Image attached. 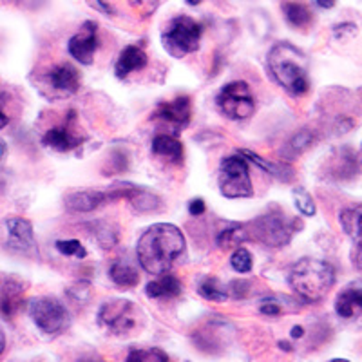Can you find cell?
<instances>
[{"mask_svg":"<svg viewBox=\"0 0 362 362\" xmlns=\"http://www.w3.org/2000/svg\"><path fill=\"white\" fill-rule=\"evenodd\" d=\"M49 82L53 89L66 95H74L80 89V73L71 64H60L51 69Z\"/></svg>","mask_w":362,"mask_h":362,"instance_id":"18","label":"cell"},{"mask_svg":"<svg viewBox=\"0 0 362 362\" xmlns=\"http://www.w3.org/2000/svg\"><path fill=\"white\" fill-rule=\"evenodd\" d=\"M127 2L140 13L141 17H151L160 6V0H127Z\"/></svg>","mask_w":362,"mask_h":362,"instance_id":"34","label":"cell"},{"mask_svg":"<svg viewBox=\"0 0 362 362\" xmlns=\"http://www.w3.org/2000/svg\"><path fill=\"white\" fill-rule=\"evenodd\" d=\"M293 199H296V206L300 214L306 216V218H312L315 214V203H313V198L308 194V190H305L303 187H297L293 189Z\"/></svg>","mask_w":362,"mask_h":362,"instance_id":"30","label":"cell"},{"mask_svg":"<svg viewBox=\"0 0 362 362\" xmlns=\"http://www.w3.org/2000/svg\"><path fill=\"white\" fill-rule=\"evenodd\" d=\"M147 66V54L138 45H127L122 53H119L118 60H116L115 73L118 78H127L129 74L134 71H140Z\"/></svg>","mask_w":362,"mask_h":362,"instance_id":"17","label":"cell"},{"mask_svg":"<svg viewBox=\"0 0 362 362\" xmlns=\"http://www.w3.org/2000/svg\"><path fill=\"white\" fill-rule=\"evenodd\" d=\"M230 264L235 272H239V274H247V272H250L252 270L250 252L243 247H238L234 250V254H232Z\"/></svg>","mask_w":362,"mask_h":362,"instance_id":"32","label":"cell"},{"mask_svg":"<svg viewBox=\"0 0 362 362\" xmlns=\"http://www.w3.org/2000/svg\"><path fill=\"white\" fill-rule=\"evenodd\" d=\"M185 235L170 223L148 226L136 245V255L147 274L161 276L173 268L185 252Z\"/></svg>","mask_w":362,"mask_h":362,"instance_id":"1","label":"cell"},{"mask_svg":"<svg viewBox=\"0 0 362 362\" xmlns=\"http://www.w3.org/2000/svg\"><path fill=\"white\" fill-rule=\"evenodd\" d=\"M239 154H241V156H245V158H248L250 161H254L255 165H259L261 169L267 170V173H270L272 176L279 177V180L290 181L293 177L292 167H288L286 163H270L268 160H263V158L257 156L255 153H252V151H245V148H243V151H239Z\"/></svg>","mask_w":362,"mask_h":362,"instance_id":"24","label":"cell"},{"mask_svg":"<svg viewBox=\"0 0 362 362\" xmlns=\"http://www.w3.org/2000/svg\"><path fill=\"white\" fill-rule=\"evenodd\" d=\"M268 69L276 82L290 95L300 96L310 89L306 57L296 45L281 42L268 53Z\"/></svg>","mask_w":362,"mask_h":362,"instance_id":"3","label":"cell"},{"mask_svg":"<svg viewBox=\"0 0 362 362\" xmlns=\"http://www.w3.org/2000/svg\"><path fill=\"white\" fill-rule=\"evenodd\" d=\"M136 185L132 183H118L105 190H80V192H73L67 196L66 206L71 212H93L107 203L129 199Z\"/></svg>","mask_w":362,"mask_h":362,"instance_id":"9","label":"cell"},{"mask_svg":"<svg viewBox=\"0 0 362 362\" xmlns=\"http://www.w3.org/2000/svg\"><path fill=\"white\" fill-rule=\"evenodd\" d=\"M127 202L131 203V206L136 212H141V214H145V212H154V210H158L161 206L160 198L154 196L153 192L145 190L144 187H136L134 192L131 194V198Z\"/></svg>","mask_w":362,"mask_h":362,"instance_id":"25","label":"cell"},{"mask_svg":"<svg viewBox=\"0 0 362 362\" xmlns=\"http://www.w3.org/2000/svg\"><path fill=\"white\" fill-rule=\"evenodd\" d=\"M341 225L346 235L351 239V261L358 270H362V203L342 210Z\"/></svg>","mask_w":362,"mask_h":362,"instance_id":"14","label":"cell"},{"mask_svg":"<svg viewBox=\"0 0 362 362\" xmlns=\"http://www.w3.org/2000/svg\"><path fill=\"white\" fill-rule=\"evenodd\" d=\"M315 4L322 9H332L335 6V0H315Z\"/></svg>","mask_w":362,"mask_h":362,"instance_id":"39","label":"cell"},{"mask_svg":"<svg viewBox=\"0 0 362 362\" xmlns=\"http://www.w3.org/2000/svg\"><path fill=\"white\" fill-rule=\"evenodd\" d=\"M313 141H315V136H313V132L308 131V129H305V131L297 132L292 140L286 144V148H284L283 154L288 158V160H292V158H296V156H299V154L305 153L306 148L312 147Z\"/></svg>","mask_w":362,"mask_h":362,"instance_id":"29","label":"cell"},{"mask_svg":"<svg viewBox=\"0 0 362 362\" xmlns=\"http://www.w3.org/2000/svg\"><path fill=\"white\" fill-rule=\"evenodd\" d=\"M219 190L225 198H250L254 185L248 163L243 156H228L219 165Z\"/></svg>","mask_w":362,"mask_h":362,"instance_id":"6","label":"cell"},{"mask_svg":"<svg viewBox=\"0 0 362 362\" xmlns=\"http://www.w3.org/2000/svg\"><path fill=\"white\" fill-rule=\"evenodd\" d=\"M303 334H305L303 326H296V328H292V337L293 339H300V337H303Z\"/></svg>","mask_w":362,"mask_h":362,"instance_id":"40","label":"cell"},{"mask_svg":"<svg viewBox=\"0 0 362 362\" xmlns=\"http://www.w3.org/2000/svg\"><path fill=\"white\" fill-rule=\"evenodd\" d=\"M87 4L95 8L96 11L103 13V15H115V8L109 4L107 0H87Z\"/></svg>","mask_w":362,"mask_h":362,"instance_id":"35","label":"cell"},{"mask_svg":"<svg viewBox=\"0 0 362 362\" xmlns=\"http://www.w3.org/2000/svg\"><path fill=\"white\" fill-rule=\"evenodd\" d=\"M283 13L286 22L290 25H293V28H308L313 21L312 11L306 6L297 4V2H286V4H283Z\"/></svg>","mask_w":362,"mask_h":362,"instance_id":"26","label":"cell"},{"mask_svg":"<svg viewBox=\"0 0 362 362\" xmlns=\"http://www.w3.org/2000/svg\"><path fill=\"white\" fill-rule=\"evenodd\" d=\"M109 276L122 288H134L136 284L140 283V276L134 264L129 263L127 259H118L109 268Z\"/></svg>","mask_w":362,"mask_h":362,"instance_id":"22","label":"cell"},{"mask_svg":"<svg viewBox=\"0 0 362 362\" xmlns=\"http://www.w3.org/2000/svg\"><path fill=\"white\" fill-rule=\"evenodd\" d=\"M281 348H284V350H286V351H290V346L288 344H286V342H281Z\"/></svg>","mask_w":362,"mask_h":362,"instance_id":"44","label":"cell"},{"mask_svg":"<svg viewBox=\"0 0 362 362\" xmlns=\"http://www.w3.org/2000/svg\"><path fill=\"white\" fill-rule=\"evenodd\" d=\"M140 310L129 299H111L103 303L98 312V322L111 335H129L138 326Z\"/></svg>","mask_w":362,"mask_h":362,"instance_id":"8","label":"cell"},{"mask_svg":"<svg viewBox=\"0 0 362 362\" xmlns=\"http://www.w3.org/2000/svg\"><path fill=\"white\" fill-rule=\"evenodd\" d=\"M202 31V24H198L194 18L185 15L173 18L161 35L165 51L174 58H183L185 54L194 53L199 47Z\"/></svg>","mask_w":362,"mask_h":362,"instance_id":"5","label":"cell"},{"mask_svg":"<svg viewBox=\"0 0 362 362\" xmlns=\"http://www.w3.org/2000/svg\"><path fill=\"white\" fill-rule=\"evenodd\" d=\"M183 286H181L180 279L174 276H163L161 274L158 279L151 281L147 284V296L153 299H161V297H176L180 296Z\"/></svg>","mask_w":362,"mask_h":362,"instance_id":"23","label":"cell"},{"mask_svg":"<svg viewBox=\"0 0 362 362\" xmlns=\"http://www.w3.org/2000/svg\"><path fill=\"white\" fill-rule=\"evenodd\" d=\"M199 293L205 299L216 300V303H223V300L228 299V288L223 286L221 281L212 276H206L199 281Z\"/></svg>","mask_w":362,"mask_h":362,"instance_id":"28","label":"cell"},{"mask_svg":"<svg viewBox=\"0 0 362 362\" xmlns=\"http://www.w3.org/2000/svg\"><path fill=\"white\" fill-rule=\"evenodd\" d=\"M335 310L342 319L362 317V283H351L341 290L335 303Z\"/></svg>","mask_w":362,"mask_h":362,"instance_id":"16","label":"cell"},{"mask_svg":"<svg viewBox=\"0 0 362 362\" xmlns=\"http://www.w3.org/2000/svg\"><path fill=\"white\" fill-rule=\"evenodd\" d=\"M4 103H6V93L0 90V129H4L6 125L9 124V116L6 115L4 111Z\"/></svg>","mask_w":362,"mask_h":362,"instance_id":"38","label":"cell"},{"mask_svg":"<svg viewBox=\"0 0 362 362\" xmlns=\"http://www.w3.org/2000/svg\"><path fill=\"white\" fill-rule=\"evenodd\" d=\"M190 112H192L190 98L189 96H180V98L173 100V102L160 103L156 111H154L153 118L167 125L173 131V136H176L189 125Z\"/></svg>","mask_w":362,"mask_h":362,"instance_id":"11","label":"cell"},{"mask_svg":"<svg viewBox=\"0 0 362 362\" xmlns=\"http://www.w3.org/2000/svg\"><path fill=\"white\" fill-rule=\"evenodd\" d=\"M71 57L76 58L83 66H90L95 60V53L98 49V28L95 22H83L80 31L74 37H71L67 44Z\"/></svg>","mask_w":362,"mask_h":362,"instance_id":"12","label":"cell"},{"mask_svg":"<svg viewBox=\"0 0 362 362\" xmlns=\"http://www.w3.org/2000/svg\"><path fill=\"white\" fill-rule=\"evenodd\" d=\"M189 212H190V216H196V218L202 214H205V202H203L202 198L192 199L189 205Z\"/></svg>","mask_w":362,"mask_h":362,"instance_id":"36","label":"cell"},{"mask_svg":"<svg viewBox=\"0 0 362 362\" xmlns=\"http://www.w3.org/2000/svg\"><path fill=\"white\" fill-rule=\"evenodd\" d=\"M153 153L156 156L165 158L170 163L183 161V145L173 134H158L153 140Z\"/></svg>","mask_w":362,"mask_h":362,"instance_id":"20","label":"cell"},{"mask_svg":"<svg viewBox=\"0 0 362 362\" xmlns=\"http://www.w3.org/2000/svg\"><path fill=\"white\" fill-rule=\"evenodd\" d=\"M355 31H357V25L350 24V22H346V24H341V25H335V37L337 38H342V35L344 33H348L351 37V35H355Z\"/></svg>","mask_w":362,"mask_h":362,"instance_id":"37","label":"cell"},{"mask_svg":"<svg viewBox=\"0 0 362 362\" xmlns=\"http://www.w3.org/2000/svg\"><path fill=\"white\" fill-rule=\"evenodd\" d=\"M8 226L9 250L22 255H38L37 241H35L33 226L24 218H11L6 221Z\"/></svg>","mask_w":362,"mask_h":362,"instance_id":"13","label":"cell"},{"mask_svg":"<svg viewBox=\"0 0 362 362\" xmlns=\"http://www.w3.org/2000/svg\"><path fill=\"white\" fill-rule=\"evenodd\" d=\"M219 111L230 119H247L254 115L255 102L247 82L226 83L216 98Z\"/></svg>","mask_w":362,"mask_h":362,"instance_id":"10","label":"cell"},{"mask_svg":"<svg viewBox=\"0 0 362 362\" xmlns=\"http://www.w3.org/2000/svg\"><path fill=\"white\" fill-rule=\"evenodd\" d=\"M57 248L60 254L71 255V257H76V259H83L87 255V250L83 248V245L76 239H67V241H57Z\"/></svg>","mask_w":362,"mask_h":362,"instance_id":"33","label":"cell"},{"mask_svg":"<svg viewBox=\"0 0 362 362\" xmlns=\"http://www.w3.org/2000/svg\"><path fill=\"white\" fill-rule=\"evenodd\" d=\"M42 141H44V145H47V147L58 151V153H67V151H73V148L78 147L83 140L80 136L73 134V131H71L67 125H64V127L49 129V131L45 132L44 140Z\"/></svg>","mask_w":362,"mask_h":362,"instance_id":"19","label":"cell"},{"mask_svg":"<svg viewBox=\"0 0 362 362\" xmlns=\"http://www.w3.org/2000/svg\"><path fill=\"white\" fill-rule=\"evenodd\" d=\"M28 284L15 276H6L0 279V312L6 317L17 315L24 305V296Z\"/></svg>","mask_w":362,"mask_h":362,"instance_id":"15","label":"cell"},{"mask_svg":"<svg viewBox=\"0 0 362 362\" xmlns=\"http://www.w3.org/2000/svg\"><path fill=\"white\" fill-rule=\"evenodd\" d=\"M199 2H202V0H187V4H190V6H198Z\"/></svg>","mask_w":362,"mask_h":362,"instance_id":"43","label":"cell"},{"mask_svg":"<svg viewBox=\"0 0 362 362\" xmlns=\"http://www.w3.org/2000/svg\"><path fill=\"white\" fill-rule=\"evenodd\" d=\"M6 348V335L0 332V355H2V351H4Z\"/></svg>","mask_w":362,"mask_h":362,"instance_id":"41","label":"cell"},{"mask_svg":"<svg viewBox=\"0 0 362 362\" xmlns=\"http://www.w3.org/2000/svg\"><path fill=\"white\" fill-rule=\"evenodd\" d=\"M247 228L250 239H255L257 243L272 248H283L292 241V235L297 228H300V225L284 214L283 210L272 209L267 214L248 223Z\"/></svg>","mask_w":362,"mask_h":362,"instance_id":"4","label":"cell"},{"mask_svg":"<svg viewBox=\"0 0 362 362\" xmlns=\"http://www.w3.org/2000/svg\"><path fill=\"white\" fill-rule=\"evenodd\" d=\"M4 154H6V144L4 140H0V160L4 158Z\"/></svg>","mask_w":362,"mask_h":362,"instance_id":"42","label":"cell"},{"mask_svg":"<svg viewBox=\"0 0 362 362\" xmlns=\"http://www.w3.org/2000/svg\"><path fill=\"white\" fill-rule=\"evenodd\" d=\"M261 313L268 317H279L286 315V313H296L299 312V300L292 299L288 296H272L267 297L259 303Z\"/></svg>","mask_w":362,"mask_h":362,"instance_id":"21","label":"cell"},{"mask_svg":"<svg viewBox=\"0 0 362 362\" xmlns=\"http://www.w3.org/2000/svg\"><path fill=\"white\" fill-rule=\"evenodd\" d=\"M29 317L33 319L37 328L47 335L62 334L69 326L71 317L66 306L54 297H38L28 306Z\"/></svg>","mask_w":362,"mask_h":362,"instance_id":"7","label":"cell"},{"mask_svg":"<svg viewBox=\"0 0 362 362\" xmlns=\"http://www.w3.org/2000/svg\"><path fill=\"white\" fill-rule=\"evenodd\" d=\"M127 361H138V362H165L169 361L167 354H163L158 348H144V350H132L127 355Z\"/></svg>","mask_w":362,"mask_h":362,"instance_id":"31","label":"cell"},{"mask_svg":"<svg viewBox=\"0 0 362 362\" xmlns=\"http://www.w3.org/2000/svg\"><path fill=\"white\" fill-rule=\"evenodd\" d=\"M288 283L303 303H319L328 296L335 283V270L328 261L303 257L288 274Z\"/></svg>","mask_w":362,"mask_h":362,"instance_id":"2","label":"cell"},{"mask_svg":"<svg viewBox=\"0 0 362 362\" xmlns=\"http://www.w3.org/2000/svg\"><path fill=\"white\" fill-rule=\"evenodd\" d=\"M250 239L247 225H232L218 235V245L221 248H238Z\"/></svg>","mask_w":362,"mask_h":362,"instance_id":"27","label":"cell"}]
</instances>
